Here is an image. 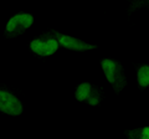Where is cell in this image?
<instances>
[{"label": "cell", "mask_w": 149, "mask_h": 139, "mask_svg": "<svg viewBox=\"0 0 149 139\" xmlns=\"http://www.w3.org/2000/svg\"><path fill=\"white\" fill-rule=\"evenodd\" d=\"M138 83L142 87L149 86V66H142L138 71Z\"/></svg>", "instance_id": "obj_8"}, {"label": "cell", "mask_w": 149, "mask_h": 139, "mask_svg": "<svg viewBox=\"0 0 149 139\" xmlns=\"http://www.w3.org/2000/svg\"><path fill=\"white\" fill-rule=\"evenodd\" d=\"M30 47L35 54L40 55V56H50V55L55 54V51H57L58 41L55 39H49L46 41L37 39L31 41Z\"/></svg>", "instance_id": "obj_5"}, {"label": "cell", "mask_w": 149, "mask_h": 139, "mask_svg": "<svg viewBox=\"0 0 149 139\" xmlns=\"http://www.w3.org/2000/svg\"><path fill=\"white\" fill-rule=\"evenodd\" d=\"M0 111L10 115H19L22 113V104L14 95L0 91Z\"/></svg>", "instance_id": "obj_3"}, {"label": "cell", "mask_w": 149, "mask_h": 139, "mask_svg": "<svg viewBox=\"0 0 149 139\" xmlns=\"http://www.w3.org/2000/svg\"><path fill=\"white\" fill-rule=\"evenodd\" d=\"M101 66L103 68V72L107 77V80L109 81V83L113 86L114 91L120 92L122 88L125 86V77L123 76V70L122 66L118 63L113 61V60H108V58H104L101 61Z\"/></svg>", "instance_id": "obj_1"}, {"label": "cell", "mask_w": 149, "mask_h": 139, "mask_svg": "<svg viewBox=\"0 0 149 139\" xmlns=\"http://www.w3.org/2000/svg\"><path fill=\"white\" fill-rule=\"evenodd\" d=\"M129 139H149V127H144L142 129H134V131L125 132Z\"/></svg>", "instance_id": "obj_7"}, {"label": "cell", "mask_w": 149, "mask_h": 139, "mask_svg": "<svg viewBox=\"0 0 149 139\" xmlns=\"http://www.w3.org/2000/svg\"><path fill=\"white\" fill-rule=\"evenodd\" d=\"M76 98L78 101H88V103L95 106L100 102V98H98V92L96 90L92 88V86L90 83H81L80 86L77 87L76 90Z\"/></svg>", "instance_id": "obj_6"}, {"label": "cell", "mask_w": 149, "mask_h": 139, "mask_svg": "<svg viewBox=\"0 0 149 139\" xmlns=\"http://www.w3.org/2000/svg\"><path fill=\"white\" fill-rule=\"evenodd\" d=\"M34 22V16L30 14H17L13 16L6 24V32L13 35H19L30 27Z\"/></svg>", "instance_id": "obj_2"}, {"label": "cell", "mask_w": 149, "mask_h": 139, "mask_svg": "<svg viewBox=\"0 0 149 139\" xmlns=\"http://www.w3.org/2000/svg\"><path fill=\"white\" fill-rule=\"evenodd\" d=\"M54 32H55V35L57 36L58 44H61L63 47H66V49L74 50V51H87V50L96 49L95 45L87 44L82 40H78V39L72 38V36H68V35L58 34V32H56V31H54Z\"/></svg>", "instance_id": "obj_4"}]
</instances>
